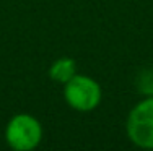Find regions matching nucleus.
Returning <instances> with one entry per match:
<instances>
[{
	"mask_svg": "<svg viewBox=\"0 0 153 151\" xmlns=\"http://www.w3.org/2000/svg\"><path fill=\"white\" fill-rule=\"evenodd\" d=\"M42 125L31 114H16L5 127V141L15 151H31L42 140Z\"/></svg>",
	"mask_w": 153,
	"mask_h": 151,
	"instance_id": "1",
	"label": "nucleus"
},
{
	"mask_svg": "<svg viewBox=\"0 0 153 151\" xmlns=\"http://www.w3.org/2000/svg\"><path fill=\"white\" fill-rule=\"evenodd\" d=\"M64 99L78 112H91L103 99V89L96 80L76 73L64 85Z\"/></svg>",
	"mask_w": 153,
	"mask_h": 151,
	"instance_id": "2",
	"label": "nucleus"
},
{
	"mask_svg": "<svg viewBox=\"0 0 153 151\" xmlns=\"http://www.w3.org/2000/svg\"><path fill=\"white\" fill-rule=\"evenodd\" d=\"M126 132L138 148L153 150V96L138 101L127 116Z\"/></svg>",
	"mask_w": 153,
	"mask_h": 151,
	"instance_id": "3",
	"label": "nucleus"
},
{
	"mask_svg": "<svg viewBox=\"0 0 153 151\" xmlns=\"http://www.w3.org/2000/svg\"><path fill=\"white\" fill-rule=\"evenodd\" d=\"M76 73H78L76 71V63L70 57H60V59L54 60L52 65L49 67V78L62 85H65L68 80H72Z\"/></svg>",
	"mask_w": 153,
	"mask_h": 151,
	"instance_id": "4",
	"label": "nucleus"
}]
</instances>
